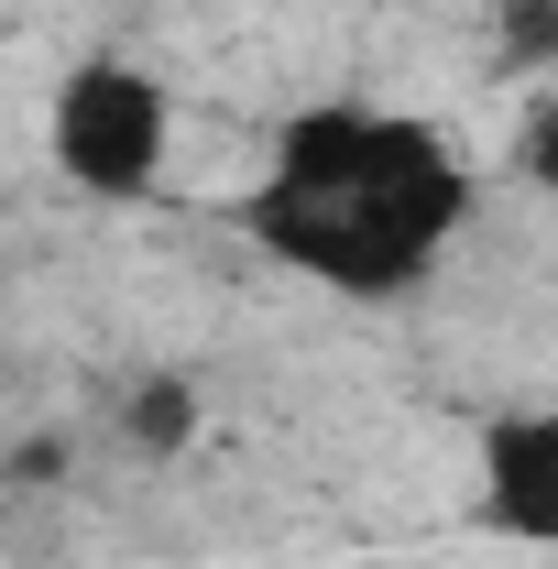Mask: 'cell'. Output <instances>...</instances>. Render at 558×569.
I'll return each instance as SVG.
<instances>
[{
    "label": "cell",
    "instance_id": "3",
    "mask_svg": "<svg viewBox=\"0 0 558 569\" xmlns=\"http://www.w3.org/2000/svg\"><path fill=\"white\" fill-rule=\"evenodd\" d=\"M471 526L526 559H558V395L492 406L471 427Z\"/></svg>",
    "mask_w": 558,
    "mask_h": 569
},
{
    "label": "cell",
    "instance_id": "4",
    "mask_svg": "<svg viewBox=\"0 0 558 569\" xmlns=\"http://www.w3.org/2000/svg\"><path fill=\"white\" fill-rule=\"evenodd\" d=\"M515 164H526L537 187H558V99L537 110V121H526V142H515Z\"/></svg>",
    "mask_w": 558,
    "mask_h": 569
},
{
    "label": "cell",
    "instance_id": "1",
    "mask_svg": "<svg viewBox=\"0 0 558 569\" xmlns=\"http://www.w3.org/2000/svg\"><path fill=\"white\" fill-rule=\"evenodd\" d=\"M219 219L263 274L383 318V307H417L460 263L482 219V153L438 110L329 88V99L252 121V164Z\"/></svg>",
    "mask_w": 558,
    "mask_h": 569
},
{
    "label": "cell",
    "instance_id": "2",
    "mask_svg": "<svg viewBox=\"0 0 558 569\" xmlns=\"http://www.w3.org/2000/svg\"><path fill=\"white\" fill-rule=\"evenodd\" d=\"M33 153L77 209H153L176 187V153H187V99L153 56L88 44L33 99Z\"/></svg>",
    "mask_w": 558,
    "mask_h": 569
}]
</instances>
